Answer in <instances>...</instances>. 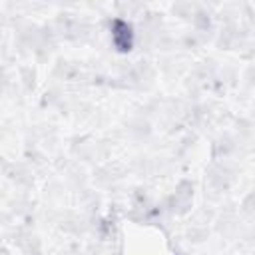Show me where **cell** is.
<instances>
[{"mask_svg": "<svg viewBox=\"0 0 255 255\" xmlns=\"http://www.w3.org/2000/svg\"><path fill=\"white\" fill-rule=\"evenodd\" d=\"M131 38H133L131 26L124 20H114V24H112V42H114V46L118 50L126 52L131 46Z\"/></svg>", "mask_w": 255, "mask_h": 255, "instance_id": "6da1fadb", "label": "cell"}]
</instances>
